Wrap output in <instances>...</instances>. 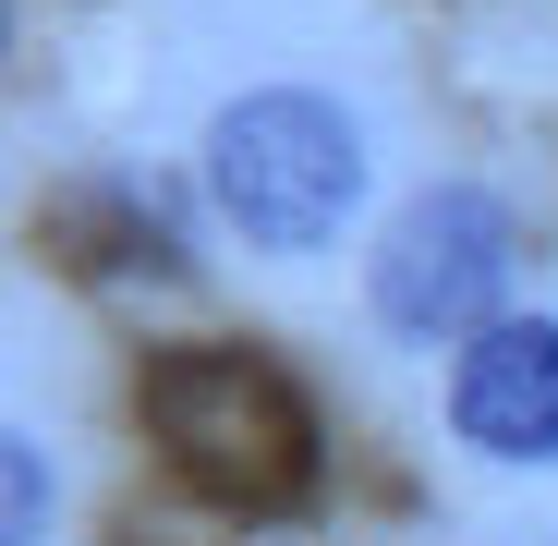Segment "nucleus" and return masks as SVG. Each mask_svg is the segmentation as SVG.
<instances>
[{
	"label": "nucleus",
	"mask_w": 558,
	"mask_h": 546,
	"mask_svg": "<svg viewBox=\"0 0 558 546\" xmlns=\"http://www.w3.org/2000/svg\"><path fill=\"white\" fill-rule=\"evenodd\" d=\"M449 425L486 462H558V316H498L449 364Z\"/></svg>",
	"instance_id": "20e7f679"
},
{
	"label": "nucleus",
	"mask_w": 558,
	"mask_h": 546,
	"mask_svg": "<svg viewBox=\"0 0 558 546\" xmlns=\"http://www.w3.org/2000/svg\"><path fill=\"white\" fill-rule=\"evenodd\" d=\"M498 292H510V207L449 182V195H413L377 243V316L401 340H474L498 328Z\"/></svg>",
	"instance_id": "7ed1b4c3"
},
{
	"label": "nucleus",
	"mask_w": 558,
	"mask_h": 546,
	"mask_svg": "<svg viewBox=\"0 0 558 546\" xmlns=\"http://www.w3.org/2000/svg\"><path fill=\"white\" fill-rule=\"evenodd\" d=\"M207 182L243 243L267 255H316L352 195H364V134L340 98H316V85H267V98H231L219 134H207Z\"/></svg>",
	"instance_id": "f03ea898"
},
{
	"label": "nucleus",
	"mask_w": 558,
	"mask_h": 546,
	"mask_svg": "<svg viewBox=\"0 0 558 546\" xmlns=\"http://www.w3.org/2000/svg\"><path fill=\"white\" fill-rule=\"evenodd\" d=\"M146 425L170 449V474L219 510H279L316 486V413L243 340H182L146 364Z\"/></svg>",
	"instance_id": "f257e3e1"
},
{
	"label": "nucleus",
	"mask_w": 558,
	"mask_h": 546,
	"mask_svg": "<svg viewBox=\"0 0 558 546\" xmlns=\"http://www.w3.org/2000/svg\"><path fill=\"white\" fill-rule=\"evenodd\" d=\"M37 498H49V486H37V449L13 437V534H0V546H37Z\"/></svg>",
	"instance_id": "39448f33"
}]
</instances>
